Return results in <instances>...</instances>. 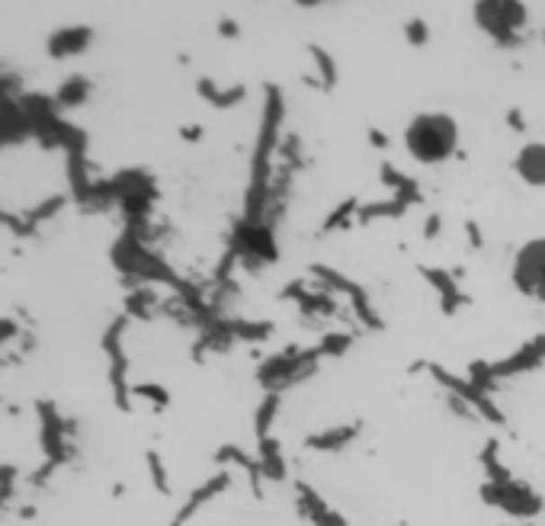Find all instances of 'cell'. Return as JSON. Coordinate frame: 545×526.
<instances>
[{"label":"cell","mask_w":545,"mask_h":526,"mask_svg":"<svg viewBox=\"0 0 545 526\" xmlns=\"http://www.w3.org/2000/svg\"><path fill=\"white\" fill-rule=\"evenodd\" d=\"M299 7H317V4H325V0H295Z\"/></svg>","instance_id":"cell-7"},{"label":"cell","mask_w":545,"mask_h":526,"mask_svg":"<svg viewBox=\"0 0 545 526\" xmlns=\"http://www.w3.org/2000/svg\"><path fill=\"white\" fill-rule=\"evenodd\" d=\"M459 148V122L450 113H417L405 125V151L424 168H440Z\"/></svg>","instance_id":"cell-1"},{"label":"cell","mask_w":545,"mask_h":526,"mask_svg":"<svg viewBox=\"0 0 545 526\" xmlns=\"http://www.w3.org/2000/svg\"><path fill=\"white\" fill-rule=\"evenodd\" d=\"M311 373H315V357L311 353H289V357H272L264 366L260 382L270 392H282V388H292L295 382L308 379Z\"/></svg>","instance_id":"cell-4"},{"label":"cell","mask_w":545,"mask_h":526,"mask_svg":"<svg viewBox=\"0 0 545 526\" xmlns=\"http://www.w3.org/2000/svg\"><path fill=\"white\" fill-rule=\"evenodd\" d=\"M510 286L516 295L545 308V234L526 238L510 257Z\"/></svg>","instance_id":"cell-2"},{"label":"cell","mask_w":545,"mask_h":526,"mask_svg":"<svg viewBox=\"0 0 545 526\" xmlns=\"http://www.w3.org/2000/svg\"><path fill=\"white\" fill-rule=\"evenodd\" d=\"M497 526H539L536 520H504V523H497Z\"/></svg>","instance_id":"cell-6"},{"label":"cell","mask_w":545,"mask_h":526,"mask_svg":"<svg viewBox=\"0 0 545 526\" xmlns=\"http://www.w3.org/2000/svg\"><path fill=\"white\" fill-rule=\"evenodd\" d=\"M485 497L487 504L507 513V520H536V513L542 511V497L526 488L523 482H514V478L491 482V488H485Z\"/></svg>","instance_id":"cell-3"},{"label":"cell","mask_w":545,"mask_h":526,"mask_svg":"<svg viewBox=\"0 0 545 526\" xmlns=\"http://www.w3.org/2000/svg\"><path fill=\"white\" fill-rule=\"evenodd\" d=\"M514 174L530 190H545V141H526L514 154Z\"/></svg>","instance_id":"cell-5"}]
</instances>
